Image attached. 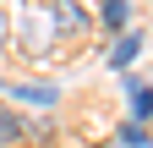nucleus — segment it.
<instances>
[{"label":"nucleus","mask_w":153,"mask_h":148,"mask_svg":"<svg viewBox=\"0 0 153 148\" xmlns=\"http://www.w3.org/2000/svg\"><path fill=\"white\" fill-rule=\"evenodd\" d=\"M55 6V22H60V33L71 39V33H88V16H82V6L76 0H49Z\"/></svg>","instance_id":"f257e3e1"},{"label":"nucleus","mask_w":153,"mask_h":148,"mask_svg":"<svg viewBox=\"0 0 153 148\" xmlns=\"http://www.w3.org/2000/svg\"><path fill=\"white\" fill-rule=\"evenodd\" d=\"M22 137H27V121L16 115L11 104H0V148H16Z\"/></svg>","instance_id":"f03ea898"},{"label":"nucleus","mask_w":153,"mask_h":148,"mask_svg":"<svg viewBox=\"0 0 153 148\" xmlns=\"http://www.w3.org/2000/svg\"><path fill=\"white\" fill-rule=\"evenodd\" d=\"M142 55V33L131 28V33H120V39H115V49H109V66H131Z\"/></svg>","instance_id":"7ed1b4c3"},{"label":"nucleus","mask_w":153,"mask_h":148,"mask_svg":"<svg viewBox=\"0 0 153 148\" xmlns=\"http://www.w3.org/2000/svg\"><path fill=\"white\" fill-rule=\"evenodd\" d=\"M148 115H153V88L131 82V121H148Z\"/></svg>","instance_id":"20e7f679"},{"label":"nucleus","mask_w":153,"mask_h":148,"mask_svg":"<svg viewBox=\"0 0 153 148\" xmlns=\"http://www.w3.org/2000/svg\"><path fill=\"white\" fill-rule=\"evenodd\" d=\"M16 99H27V104H55V88H49V82H22Z\"/></svg>","instance_id":"39448f33"},{"label":"nucleus","mask_w":153,"mask_h":148,"mask_svg":"<svg viewBox=\"0 0 153 148\" xmlns=\"http://www.w3.org/2000/svg\"><path fill=\"white\" fill-rule=\"evenodd\" d=\"M126 16H131V11H126V0H104V28L120 33V28H126Z\"/></svg>","instance_id":"423d86ee"},{"label":"nucleus","mask_w":153,"mask_h":148,"mask_svg":"<svg viewBox=\"0 0 153 148\" xmlns=\"http://www.w3.org/2000/svg\"><path fill=\"white\" fill-rule=\"evenodd\" d=\"M120 143H126V148H148V132H142V121H126V126H120Z\"/></svg>","instance_id":"0eeeda50"},{"label":"nucleus","mask_w":153,"mask_h":148,"mask_svg":"<svg viewBox=\"0 0 153 148\" xmlns=\"http://www.w3.org/2000/svg\"><path fill=\"white\" fill-rule=\"evenodd\" d=\"M0 44H6V11H0Z\"/></svg>","instance_id":"6e6552de"},{"label":"nucleus","mask_w":153,"mask_h":148,"mask_svg":"<svg viewBox=\"0 0 153 148\" xmlns=\"http://www.w3.org/2000/svg\"><path fill=\"white\" fill-rule=\"evenodd\" d=\"M44 148H55V143H44Z\"/></svg>","instance_id":"1a4fd4ad"}]
</instances>
